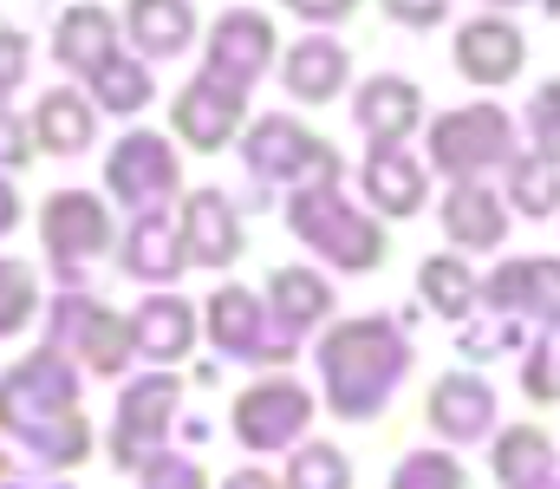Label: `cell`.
Wrapping results in <instances>:
<instances>
[{
  "label": "cell",
  "instance_id": "74e56055",
  "mask_svg": "<svg viewBox=\"0 0 560 489\" xmlns=\"http://www.w3.org/2000/svg\"><path fill=\"white\" fill-rule=\"evenodd\" d=\"M26 72H33V39L20 26H0V105L26 85Z\"/></svg>",
  "mask_w": 560,
  "mask_h": 489
},
{
  "label": "cell",
  "instance_id": "bcb514c9",
  "mask_svg": "<svg viewBox=\"0 0 560 489\" xmlns=\"http://www.w3.org/2000/svg\"><path fill=\"white\" fill-rule=\"evenodd\" d=\"M495 7H522V0H495Z\"/></svg>",
  "mask_w": 560,
  "mask_h": 489
},
{
  "label": "cell",
  "instance_id": "5b68a950",
  "mask_svg": "<svg viewBox=\"0 0 560 489\" xmlns=\"http://www.w3.org/2000/svg\"><path fill=\"white\" fill-rule=\"evenodd\" d=\"M423 158L436 163L450 183H482V170L515 158V118L502 105H456L423 131Z\"/></svg>",
  "mask_w": 560,
  "mask_h": 489
},
{
  "label": "cell",
  "instance_id": "7a4b0ae2",
  "mask_svg": "<svg viewBox=\"0 0 560 489\" xmlns=\"http://www.w3.org/2000/svg\"><path fill=\"white\" fill-rule=\"evenodd\" d=\"M319 372H326V405L332 418H378L392 405V392L411 372V333L392 314H365V321H339L319 346H313Z\"/></svg>",
  "mask_w": 560,
  "mask_h": 489
},
{
  "label": "cell",
  "instance_id": "d4e9b609",
  "mask_svg": "<svg viewBox=\"0 0 560 489\" xmlns=\"http://www.w3.org/2000/svg\"><path fill=\"white\" fill-rule=\"evenodd\" d=\"M33 144L52 151V158H79L98 144V105L79 92V85H52L33 112Z\"/></svg>",
  "mask_w": 560,
  "mask_h": 489
},
{
  "label": "cell",
  "instance_id": "f1b7e54d",
  "mask_svg": "<svg viewBox=\"0 0 560 489\" xmlns=\"http://www.w3.org/2000/svg\"><path fill=\"white\" fill-rule=\"evenodd\" d=\"M418 294L423 307H436V321H469V307L482 301V281H476V268L463 255H423Z\"/></svg>",
  "mask_w": 560,
  "mask_h": 489
},
{
  "label": "cell",
  "instance_id": "ab89813d",
  "mask_svg": "<svg viewBox=\"0 0 560 489\" xmlns=\"http://www.w3.org/2000/svg\"><path fill=\"white\" fill-rule=\"evenodd\" d=\"M143 489H209L202 484V470L189 464V457H176V451H163L150 470H143Z\"/></svg>",
  "mask_w": 560,
  "mask_h": 489
},
{
  "label": "cell",
  "instance_id": "484cf974",
  "mask_svg": "<svg viewBox=\"0 0 560 489\" xmlns=\"http://www.w3.org/2000/svg\"><path fill=\"white\" fill-rule=\"evenodd\" d=\"M268 314H275V326L287 339H306L332 314V281L319 268H275L268 275Z\"/></svg>",
  "mask_w": 560,
  "mask_h": 489
},
{
  "label": "cell",
  "instance_id": "3957f363",
  "mask_svg": "<svg viewBox=\"0 0 560 489\" xmlns=\"http://www.w3.org/2000/svg\"><path fill=\"white\" fill-rule=\"evenodd\" d=\"M287 229H293L319 261H332V268H346V275H372V268L385 261V242H392L378 216H365V209H352V202L339 196V183L293 189V196H287Z\"/></svg>",
  "mask_w": 560,
  "mask_h": 489
},
{
  "label": "cell",
  "instance_id": "b9f144b4",
  "mask_svg": "<svg viewBox=\"0 0 560 489\" xmlns=\"http://www.w3.org/2000/svg\"><path fill=\"white\" fill-rule=\"evenodd\" d=\"M280 7L300 13V20H313V26H339V20L359 13V0H280Z\"/></svg>",
  "mask_w": 560,
  "mask_h": 489
},
{
  "label": "cell",
  "instance_id": "7dc6e473",
  "mask_svg": "<svg viewBox=\"0 0 560 489\" xmlns=\"http://www.w3.org/2000/svg\"><path fill=\"white\" fill-rule=\"evenodd\" d=\"M0 477H7V451H0Z\"/></svg>",
  "mask_w": 560,
  "mask_h": 489
},
{
  "label": "cell",
  "instance_id": "e575fe53",
  "mask_svg": "<svg viewBox=\"0 0 560 489\" xmlns=\"http://www.w3.org/2000/svg\"><path fill=\"white\" fill-rule=\"evenodd\" d=\"M528 138H535L541 158L560 163V79H548V85L528 98Z\"/></svg>",
  "mask_w": 560,
  "mask_h": 489
},
{
  "label": "cell",
  "instance_id": "7402d4cb",
  "mask_svg": "<svg viewBox=\"0 0 560 489\" xmlns=\"http://www.w3.org/2000/svg\"><path fill=\"white\" fill-rule=\"evenodd\" d=\"M359 183H365V202H372L378 216L405 222V216H418L423 209L430 170H423L405 144H372V151H365V170H359Z\"/></svg>",
  "mask_w": 560,
  "mask_h": 489
},
{
  "label": "cell",
  "instance_id": "cb8c5ba5",
  "mask_svg": "<svg viewBox=\"0 0 560 489\" xmlns=\"http://www.w3.org/2000/svg\"><path fill=\"white\" fill-rule=\"evenodd\" d=\"M112 53H118V13H112V7H66V13H59V26H52V59H59L72 79H92Z\"/></svg>",
  "mask_w": 560,
  "mask_h": 489
},
{
  "label": "cell",
  "instance_id": "ffe728a7",
  "mask_svg": "<svg viewBox=\"0 0 560 489\" xmlns=\"http://www.w3.org/2000/svg\"><path fill=\"white\" fill-rule=\"evenodd\" d=\"M436 222H443L450 248H463V255H489V248L509 242V209H502V196L489 183H450Z\"/></svg>",
  "mask_w": 560,
  "mask_h": 489
},
{
  "label": "cell",
  "instance_id": "5bb4252c",
  "mask_svg": "<svg viewBox=\"0 0 560 489\" xmlns=\"http://www.w3.org/2000/svg\"><path fill=\"white\" fill-rule=\"evenodd\" d=\"M456 72L469 79V85H509V79H522V59H528V39H522V26L509 20V13H476V20H463L456 26Z\"/></svg>",
  "mask_w": 560,
  "mask_h": 489
},
{
  "label": "cell",
  "instance_id": "d590c367",
  "mask_svg": "<svg viewBox=\"0 0 560 489\" xmlns=\"http://www.w3.org/2000/svg\"><path fill=\"white\" fill-rule=\"evenodd\" d=\"M482 301H489L495 314H522V307H528V255L502 261V268L482 281Z\"/></svg>",
  "mask_w": 560,
  "mask_h": 489
},
{
  "label": "cell",
  "instance_id": "e0dca14e",
  "mask_svg": "<svg viewBox=\"0 0 560 489\" xmlns=\"http://www.w3.org/2000/svg\"><path fill=\"white\" fill-rule=\"evenodd\" d=\"M352 118L365 131V144H405L423 131V92L418 79L405 72H372L359 92H352Z\"/></svg>",
  "mask_w": 560,
  "mask_h": 489
},
{
  "label": "cell",
  "instance_id": "603a6c76",
  "mask_svg": "<svg viewBox=\"0 0 560 489\" xmlns=\"http://www.w3.org/2000/svg\"><path fill=\"white\" fill-rule=\"evenodd\" d=\"M125 33L138 46V59H183L202 33L189 0H125Z\"/></svg>",
  "mask_w": 560,
  "mask_h": 489
},
{
  "label": "cell",
  "instance_id": "ba28073f",
  "mask_svg": "<svg viewBox=\"0 0 560 489\" xmlns=\"http://www.w3.org/2000/svg\"><path fill=\"white\" fill-rule=\"evenodd\" d=\"M202 333L215 339V352H229V359H242V365H287L293 352H300V339H287L275 326V314L261 307V294L255 288H242V281H222L209 301H202Z\"/></svg>",
  "mask_w": 560,
  "mask_h": 489
},
{
  "label": "cell",
  "instance_id": "4316f807",
  "mask_svg": "<svg viewBox=\"0 0 560 489\" xmlns=\"http://www.w3.org/2000/svg\"><path fill=\"white\" fill-rule=\"evenodd\" d=\"M495 484L502 489H535L555 477V438L541 431V424H509V431H495Z\"/></svg>",
  "mask_w": 560,
  "mask_h": 489
},
{
  "label": "cell",
  "instance_id": "2e32d148",
  "mask_svg": "<svg viewBox=\"0 0 560 489\" xmlns=\"http://www.w3.org/2000/svg\"><path fill=\"white\" fill-rule=\"evenodd\" d=\"M176 229H183V248L196 268H235L242 255V209L229 189H189L183 209H176Z\"/></svg>",
  "mask_w": 560,
  "mask_h": 489
},
{
  "label": "cell",
  "instance_id": "7c38bea8",
  "mask_svg": "<svg viewBox=\"0 0 560 489\" xmlns=\"http://www.w3.org/2000/svg\"><path fill=\"white\" fill-rule=\"evenodd\" d=\"M280 59L275 20L255 13V7H229L209 33H202V72L235 85V92H255V79H268Z\"/></svg>",
  "mask_w": 560,
  "mask_h": 489
},
{
  "label": "cell",
  "instance_id": "277c9868",
  "mask_svg": "<svg viewBox=\"0 0 560 489\" xmlns=\"http://www.w3.org/2000/svg\"><path fill=\"white\" fill-rule=\"evenodd\" d=\"M242 163H248L261 183H287V196L346 176L339 144H326L319 131H306V125L287 118V112H268V118H255V125L242 131Z\"/></svg>",
  "mask_w": 560,
  "mask_h": 489
},
{
  "label": "cell",
  "instance_id": "8992f818",
  "mask_svg": "<svg viewBox=\"0 0 560 489\" xmlns=\"http://www.w3.org/2000/svg\"><path fill=\"white\" fill-rule=\"evenodd\" d=\"M183 405V379L176 372H138L118 392V418H112V464L143 477L163 451H170V424Z\"/></svg>",
  "mask_w": 560,
  "mask_h": 489
},
{
  "label": "cell",
  "instance_id": "6da1fadb",
  "mask_svg": "<svg viewBox=\"0 0 560 489\" xmlns=\"http://www.w3.org/2000/svg\"><path fill=\"white\" fill-rule=\"evenodd\" d=\"M0 431L20 438L52 470H79L92 457V424L79 411V365L59 346H39L0 372Z\"/></svg>",
  "mask_w": 560,
  "mask_h": 489
},
{
  "label": "cell",
  "instance_id": "f6af8a7d",
  "mask_svg": "<svg viewBox=\"0 0 560 489\" xmlns=\"http://www.w3.org/2000/svg\"><path fill=\"white\" fill-rule=\"evenodd\" d=\"M535 489H560V484H555V477H548V484H535Z\"/></svg>",
  "mask_w": 560,
  "mask_h": 489
},
{
  "label": "cell",
  "instance_id": "836d02e7",
  "mask_svg": "<svg viewBox=\"0 0 560 489\" xmlns=\"http://www.w3.org/2000/svg\"><path fill=\"white\" fill-rule=\"evenodd\" d=\"M528 321L560 326V255H528Z\"/></svg>",
  "mask_w": 560,
  "mask_h": 489
},
{
  "label": "cell",
  "instance_id": "4dcf8cb0",
  "mask_svg": "<svg viewBox=\"0 0 560 489\" xmlns=\"http://www.w3.org/2000/svg\"><path fill=\"white\" fill-rule=\"evenodd\" d=\"M280 484H287V489H352V457H346L339 444L306 438V444H293V457H287Z\"/></svg>",
  "mask_w": 560,
  "mask_h": 489
},
{
  "label": "cell",
  "instance_id": "1f68e13d",
  "mask_svg": "<svg viewBox=\"0 0 560 489\" xmlns=\"http://www.w3.org/2000/svg\"><path fill=\"white\" fill-rule=\"evenodd\" d=\"M33 321H39V281H33L26 261H7L0 255V339L26 333Z\"/></svg>",
  "mask_w": 560,
  "mask_h": 489
},
{
  "label": "cell",
  "instance_id": "7bdbcfd3",
  "mask_svg": "<svg viewBox=\"0 0 560 489\" xmlns=\"http://www.w3.org/2000/svg\"><path fill=\"white\" fill-rule=\"evenodd\" d=\"M222 489H287L275 477V470H261V464H248V470H229V477H222Z\"/></svg>",
  "mask_w": 560,
  "mask_h": 489
},
{
  "label": "cell",
  "instance_id": "44dd1931",
  "mask_svg": "<svg viewBox=\"0 0 560 489\" xmlns=\"http://www.w3.org/2000/svg\"><path fill=\"white\" fill-rule=\"evenodd\" d=\"M131 321V352L138 359H150V365H176L189 346H196V333H202V321H196V307L183 301V294H143L138 314H125Z\"/></svg>",
  "mask_w": 560,
  "mask_h": 489
},
{
  "label": "cell",
  "instance_id": "60d3db41",
  "mask_svg": "<svg viewBox=\"0 0 560 489\" xmlns=\"http://www.w3.org/2000/svg\"><path fill=\"white\" fill-rule=\"evenodd\" d=\"M385 13H392L398 26H411V33H423V26L450 20V0H385Z\"/></svg>",
  "mask_w": 560,
  "mask_h": 489
},
{
  "label": "cell",
  "instance_id": "8fae6325",
  "mask_svg": "<svg viewBox=\"0 0 560 489\" xmlns=\"http://www.w3.org/2000/svg\"><path fill=\"white\" fill-rule=\"evenodd\" d=\"M46 346H59L72 365L112 379V372H125V359H131V321L112 314V307L92 301V294H59V301H52V339H46Z\"/></svg>",
  "mask_w": 560,
  "mask_h": 489
},
{
  "label": "cell",
  "instance_id": "ac0fdd59",
  "mask_svg": "<svg viewBox=\"0 0 560 489\" xmlns=\"http://www.w3.org/2000/svg\"><path fill=\"white\" fill-rule=\"evenodd\" d=\"M280 85H287V98H300V105H332V98L352 85V53H346L332 33H306V39H293V46L280 53Z\"/></svg>",
  "mask_w": 560,
  "mask_h": 489
},
{
  "label": "cell",
  "instance_id": "f546056e",
  "mask_svg": "<svg viewBox=\"0 0 560 489\" xmlns=\"http://www.w3.org/2000/svg\"><path fill=\"white\" fill-rule=\"evenodd\" d=\"M509 202L515 216L541 222V216H560V163L528 151V158H509Z\"/></svg>",
  "mask_w": 560,
  "mask_h": 489
},
{
  "label": "cell",
  "instance_id": "d6986e66",
  "mask_svg": "<svg viewBox=\"0 0 560 489\" xmlns=\"http://www.w3.org/2000/svg\"><path fill=\"white\" fill-rule=\"evenodd\" d=\"M118 268H125L131 281H143V288H170V281L189 268V248H183V229H176L170 209L131 216V229H125V242H118Z\"/></svg>",
  "mask_w": 560,
  "mask_h": 489
},
{
  "label": "cell",
  "instance_id": "8d00e7d4",
  "mask_svg": "<svg viewBox=\"0 0 560 489\" xmlns=\"http://www.w3.org/2000/svg\"><path fill=\"white\" fill-rule=\"evenodd\" d=\"M522 392H528L535 405H560V346L555 339H541V346L528 352V365H522Z\"/></svg>",
  "mask_w": 560,
  "mask_h": 489
},
{
  "label": "cell",
  "instance_id": "d6a6232c",
  "mask_svg": "<svg viewBox=\"0 0 560 489\" xmlns=\"http://www.w3.org/2000/svg\"><path fill=\"white\" fill-rule=\"evenodd\" d=\"M385 489H469V477H463L456 451L423 444V451H411V457H398V470H392Z\"/></svg>",
  "mask_w": 560,
  "mask_h": 489
},
{
  "label": "cell",
  "instance_id": "4fadbf2b",
  "mask_svg": "<svg viewBox=\"0 0 560 489\" xmlns=\"http://www.w3.org/2000/svg\"><path fill=\"white\" fill-rule=\"evenodd\" d=\"M242 118H248V92H235V85H222V79H209V72H196V79L176 92V105H170V125H176V138H183L189 151H222V144H235V138H242Z\"/></svg>",
  "mask_w": 560,
  "mask_h": 489
},
{
  "label": "cell",
  "instance_id": "9c48e42d",
  "mask_svg": "<svg viewBox=\"0 0 560 489\" xmlns=\"http://www.w3.org/2000/svg\"><path fill=\"white\" fill-rule=\"evenodd\" d=\"M306 424H313V392H306L300 379H287V372L255 379V385L235 398V411H229V431H235L242 451H255V457L306 444Z\"/></svg>",
  "mask_w": 560,
  "mask_h": 489
},
{
  "label": "cell",
  "instance_id": "83f0119b",
  "mask_svg": "<svg viewBox=\"0 0 560 489\" xmlns=\"http://www.w3.org/2000/svg\"><path fill=\"white\" fill-rule=\"evenodd\" d=\"M85 85H92L85 98H92L98 112H112V118H138V112H150V98H156L150 59H125V53H112Z\"/></svg>",
  "mask_w": 560,
  "mask_h": 489
},
{
  "label": "cell",
  "instance_id": "f35d334b",
  "mask_svg": "<svg viewBox=\"0 0 560 489\" xmlns=\"http://www.w3.org/2000/svg\"><path fill=\"white\" fill-rule=\"evenodd\" d=\"M33 151H39V144H33V131L20 125V112L0 105V176H7V170H33Z\"/></svg>",
  "mask_w": 560,
  "mask_h": 489
},
{
  "label": "cell",
  "instance_id": "ee69618b",
  "mask_svg": "<svg viewBox=\"0 0 560 489\" xmlns=\"http://www.w3.org/2000/svg\"><path fill=\"white\" fill-rule=\"evenodd\" d=\"M20 229V196H13V183L0 176V235H13Z\"/></svg>",
  "mask_w": 560,
  "mask_h": 489
},
{
  "label": "cell",
  "instance_id": "30bf717a",
  "mask_svg": "<svg viewBox=\"0 0 560 489\" xmlns=\"http://www.w3.org/2000/svg\"><path fill=\"white\" fill-rule=\"evenodd\" d=\"M176 183H183V163H176V144H170L163 131H125V138L112 144V158H105V189H112L131 216L170 209Z\"/></svg>",
  "mask_w": 560,
  "mask_h": 489
},
{
  "label": "cell",
  "instance_id": "52a82bcc",
  "mask_svg": "<svg viewBox=\"0 0 560 489\" xmlns=\"http://www.w3.org/2000/svg\"><path fill=\"white\" fill-rule=\"evenodd\" d=\"M39 248L59 268V281H79L85 261H98V255L118 248V229H112L105 196H92V189H52L39 202Z\"/></svg>",
  "mask_w": 560,
  "mask_h": 489
},
{
  "label": "cell",
  "instance_id": "9a60e30c",
  "mask_svg": "<svg viewBox=\"0 0 560 489\" xmlns=\"http://www.w3.org/2000/svg\"><path fill=\"white\" fill-rule=\"evenodd\" d=\"M423 418H430V431H436L450 451L489 444V431H495V392H489V379H476V372H443V379L430 385V398H423Z\"/></svg>",
  "mask_w": 560,
  "mask_h": 489
}]
</instances>
